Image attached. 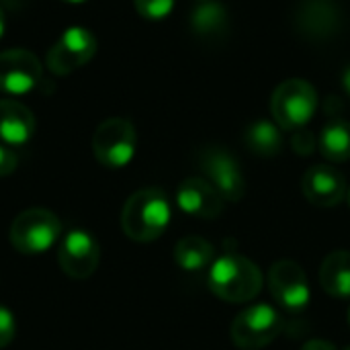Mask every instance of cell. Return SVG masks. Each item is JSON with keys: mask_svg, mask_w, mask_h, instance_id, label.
Returning <instances> with one entry per match:
<instances>
[{"mask_svg": "<svg viewBox=\"0 0 350 350\" xmlns=\"http://www.w3.org/2000/svg\"><path fill=\"white\" fill-rule=\"evenodd\" d=\"M207 285L226 304H248L262 291L265 277L250 258L238 252H226L211 262Z\"/></svg>", "mask_w": 350, "mask_h": 350, "instance_id": "1", "label": "cell"}, {"mask_svg": "<svg viewBox=\"0 0 350 350\" xmlns=\"http://www.w3.org/2000/svg\"><path fill=\"white\" fill-rule=\"evenodd\" d=\"M172 217V207L162 189L148 187L135 191L123 205L121 228L125 236L133 242H154L158 240Z\"/></svg>", "mask_w": 350, "mask_h": 350, "instance_id": "2", "label": "cell"}, {"mask_svg": "<svg viewBox=\"0 0 350 350\" xmlns=\"http://www.w3.org/2000/svg\"><path fill=\"white\" fill-rule=\"evenodd\" d=\"M318 109V92L304 78H289L281 82L271 96V111L275 123L285 131L306 127Z\"/></svg>", "mask_w": 350, "mask_h": 350, "instance_id": "3", "label": "cell"}, {"mask_svg": "<svg viewBox=\"0 0 350 350\" xmlns=\"http://www.w3.org/2000/svg\"><path fill=\"white\" fill-rule=\"evenodd\" d=\"M285 328L281 312L269 304H254L240 312L232 326L230 338L242 350H260L275 342Z\"/></svg>", "mask_w": 350, "mask_h": 350, "instance_id": "4", "label": "cell"}, {"mask_svg": "<svg viewBox=\"0 0 350 350\" xmlns=\"http://www.w3.org/2000/svg\"><path fill=\"white\" fill-rule=\"evenodd\" d=\"M62 236L59 217L43 207L25 209L10 224V244L21 254H43Z\"/></svg>", "mask_w": 350, "mask_h": 350, "instance_id": "5", "label": "cell"}, {"mask_svg": "<svg viewBox=\"0 0 350 350\" xmlns=\"http://www.w3.org/2000/svg\"><path fill=\"white\" fill-rule=\"evenodd\" d=\"M137 148V133L131 121L121 117L105 119L92 135V154L105 168L127 166Z\"/></svg>", "mask_w": 350, "mask_h": 350, "instance_id": "6", "label": "cell"}, {"mask_svg": "<svg viewBox=\"0 0 350 350\" xmlns=\"http://www.w3.org/2000/svg\"><path fill=\"white\" fill-rule=\"evenodd\" d=\"M96 37L84 27L66 29L59 39L49 47L45 64L55 76H68L74 70L86 66L96 53Z\"/></svg>", "mask_w": 350, "mask_h": 350, "instance_id": "7", "label": "cell"}, {"mask_svg": "<svg viewBox=\"0 0 350 350\" xmlns=\"http://www.w3.org/2000/svg\"><path fill=\"white\" fill-rule=\"evenodd\" d=\"M269 291L289 314H299L312 299L308 275L295 260H277L269 271Z\"/></svg>", "mask_w": 350, "mask_h": 350, "instance_id": "8", "label": "cell"}, {"mask_svg": "<svg viewBox=\"0 0 350 350\" xmlns=\"http://www.w3.org/2000/svg\"><path fill=\"white\" fill-rule=\"evenodd\" d=\"M199 166L205 178L219 191L228 203H238L246 193V180L238 160L219 146H207L199 154Z\"/></svg>", "mask_w": 350, "mask_h": 350, "instance_id": "9", "label": "cell"}, {"mask_svg": "<svg viewBox=\"0 0 350 350\" xmlns=\"http://www.w3.org/2000/svg\"><path fill=\"white\" fill-rule=\"evenodd\" d=\"M41 62L29 49L0 51V92L18 96L31 92L41 82Z\"/></svg>", "mask_w": 350, "mask_h": 350, "instance_id": "10", "label": "cell"}, {"mask_svg": "<svg viewBox=\"0 0 350 350\" xmlns=\"http://www.w3.org/2000/svg\"><path fill=\"white\" fill-rule=\"evenodd\" d=\"M100 260V246L92 234L84 230H72L64 236L57 250V265L70 279H88Z\"/></svg>", "mask_w": 350, "mask_h": 350, "instance_id": "11", "label": "cell"}, {"mask_svg": "<svg viewBox=\"0 0 350 350\" xmlns=\"http://www.w3.org/2000/svg\"><path fill=\"white\" fill-rule=\"evenodd\" d=\"M176 203L185 213L197 219H215L224 213L226 199L207 178L191 176L178 185Z\"/></svg>", "mask_w": 350, "mask_h": 350, "instance_id": "12", "label": "cell"}, {"mask_svg": "<svg viewBox=\"0 0 350 350\" xmlns=\"http://www.w3.org/2000/svg\"><path fill=\"white\" fill-rule=\"evenodd\" d=\"M301 191L316 207H336L347 197V180L334 166L316 164L304 174Z\"/></svg>", "mask_w": 350, "mask_h": 350, "instance_id": "13", "label": "cell"}, {"mask_svg": "<svg viewBox=\"0 0 350 350\" xmlns=\"http://www.w3.org/2000/svg\"><path fill=\"white\" fill-rule=\"evenodd\" d=\"M35 133V117L31 109L14 98H0V142L23 146Z\"/></svg>", "mask_w": 350, "mask_h": 350, "instance_id": "14", "label": "cell"}, {"mask_svg": "<svg viewBox=\"0 0 350 350\" xmlns=\"http://www.w3.org/2000/svg\"><path fill=\"white\" fill-rule=\"evenodd\" d=\"M320 285L322 289L336 299L350 297V252L334 250L330 252L320 267Z\"/></svg>", "mask_w": 350, "mask_h": 350, "instance_id": "15", "label": "cell"}, {"mask_svg": "<svg viewBox=\"0 0 350 350\" xmlns=\"http://www.w3.org/2000/svg\"><path fill=\"white\" fill-rule=\"evenodd\" d=\"M174 260L187 273H199L215 260V248L201 236H187L174 246Z\"/></svg>", "mask_w": 350, "mask_h": 350, "instance_id": "16", "label": "cell"}, {"mask_svg": "<svg viewBox=\"0 0 350 350\" xmlns=\"http://www.w3.org/2000/svg\"><path fill=\"white\" fill-rule=\"evenodd\" d=\"M318 148L328 162L340 164L350 160V123L342 119L328 121L318 137Z\"/></svg>", "mask_w": 350, "mask_h": 350, "instance_id": "17", "label": "cell"}, {"mask_svg": "<svg viewBox=\"0 0 350 350\" xmlns=\"http://www.w3.org/2000/svg\"><path fill=\"white\" fill-rule=\"evenodd\" d=\"M244 139H246L248 150H252L256 156H262V158H273L283 148L281 127L275 121H267V119H258L250 123L244 133Z\"/></svg>", "mask_w": 350, "mask_h": 350, "instance_id": "18", "label": "cell"}, {"mask_svg": "<svg viewBox=\"0 0 350 350\" xmlns=\"http://www.w3.org/2000/svg\"><path fill=\"white\" fill-rule=\"evenodd\" d=\"M191 27L201 37H215L228 29V10L221 2H201L191 14Z\"/></svg>", "mask_w": 350, "mask_h": 350, "instance_id": "19", "label": "cell"}, {"mask_svg": "<svg viewBox=\"0 0 350 350\" xmlns=\"http://www.w3.org/2000/svg\"><path fill=\"white\" fill-rule=\"evenodd\" d=\"M301 23L308 33H312L316 37H324L338 29V14H336V10H332L328 6L308 4L301 10Z\"/></svg>", "mask_w": 350, "mask_h": 350, "instance_id": "20", "label": "cell"}, {"mask_svg": "<svg viewBox=\"0 0 350 350\" xmlns=\"http://www.w3.org/2000/svg\"><path fill=\"white\" fill-rule=\"evenodd\" d=\"M133 2H135V10L150 21L166 18L174 8V0H133Z\"/></svg>", "mask_w": 350, "mask_h": 350, "instance_id": "21", "label": "cell"}, {"mask_svg": "<svg viewBox=\"0 0 350 350\" xmlns=\"http://www.w3.org/2000/svg\"><path fill=\"white\" fill-rule=\"evenodd\" d=\"M291 148H293V152L299 154V156H310V154H314V150L318 148V139H316L314 131L301 127V129L293 131Z\"/></svg>", "mask_w": 350, "mask_h": 350, "instance_id": "22", "label": "cell"}, {"mask_svg": "<svg viewBox=\"0 0 350 350\" xmlns=\"http://www.w3.org/2000/svg\"><path fill=\"white\" fill-rule=\"evenodd\" d=\"M16 334V322L8 308L0 306V349L8 347Z\"/></svg>", "mask_w": 350, "mask_h": 350, "instance_id": "23", "label": "cell"}, {"mask_svg": "<svg viewBox=\"0 0 350 350\" xmlns=\"http://www.w3.org/2000/svg\"><path fill=\"white\" fill-rule=\"evenodd\" d=\"M16 164H18L16 156H14L6 146L0 144V178L12 174V172L16 170Z\"/></svg>", "mask_w": 350, "mask_h": 350, "instance_id": "24", "label": "cell"}, {"mask_svg": "<svg viewBox=\"0 0 350 350\" xmlns=\"http://www.w3.org/2000/svg\"><path fill=\"white\" fill-rule=\"evenodd\" d=\"M301 350H336V347L328 340H322V338H314V340H308Z\"/></svg>", "mask_w": 350, "mask_h": 350, "instance_id": "25", "label": "cell"}, {"mask_svg": "<svg viewBox=\"0 0 350 350\" xmlns=\"http://www.w3.org/2000/svg\"><path fill=\"white\" fill-rule=\"evenodd\" d=\"M342 86H345V92L350 96V66H347V70L342 74Z\"/></svg>", "mask_w": 350, "mask_h": 350, "instance_id": "26", "label": "cell"}, {"mask_svg": "<svg viewBox=\"0 0 350 350\" xmlns=\"http://www.w3.org/2000/svg\"><path fill=\"white\" fill-rule=\"evenodd\" d=\"M4 29H6V21H4V12H2V8H0V39H2V35H4Z\"/></svg>", "mask_w": 350, "mask_h": 350, "instance_id": "27", "label": "cell"}, {"mask_svg": "<svg viewBox=\"0 0 350 350\" xmlns=\"http://www.w3.org/2000/svg\"><path fill=\"white\" fill-rule=\"evenodd\" d=\"M64 2H70V4H80V2H84V0H64Z\"/></svg>", "mask_w": 350, "mask_h": 350, "instance_id": "28", "label": "cell"}, {"mask_svg": "<svg viewBox=\"0 0 350 350\" xmlns=\"http://www.w3.org/2000/svg\"><path fill=\"white\" fill-rule=\"evenodd\" d=\"M347 201H349V207H350V189H347Z\"/></svg>", "mask_w": 350, "mask_h": 350, "instance_id": "29", "label": "cell"}, {"mask_svg": "<svg viewBox=\"0 0 350 350\" xmlns=\"http://www.w3.org/2000/svg\"><path fill=\"white\" fill-rule=\"evenodd\" d=\"M349 326H350V308H349Z\"/></svg>", "mask_w": 350, "mask_h": 350, "instance_id": "30", "label": "cell"}, {"mask_svg": "<svg viewBox=\"0 0 350 350\" xmlns=\"http://www.w3.org/2000/svg\"><path fill=\"white\" fill-rule=\"evenodd\" d=\"M199 2H207V0H199Z\"/></svg>", "mask_w": 350, "mask_h": 350, "instance_id": "31", "label": "cell"}, {"mask_svg": "<svg viewBox=\"0 0 350 350\" xmlns=\"http://www.w3.org/2000/svg\"><path fill=\"white\" fill-rule=\"evenodd\" d=\"M347 350H350V347H349V349H347Z\"/></svg>", "mask_w": 350, "mask_h": 350, "instance_id": "32", "label": "cell"}]
</instances>
